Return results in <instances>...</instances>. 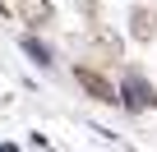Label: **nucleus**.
<instances>
[{
    "instance_id": "nucleus-3",
    "label": "nucleus",
    "mask_w": 157,
    "mask_h": 152,
    "mask_svg": "<svg viewBox=\"0 0 157 152\" xmlns=\"http://www.w3.org/2000/svg\"><path fill=\"white\" fill-rule=\"evenodd\" d=\"M19 19L28 28H46L51 23V5H46V0H19Z\"/></svg>"
},
{
    "instance_id": "nucleus-5",
    "label": "nucleus",
    "mask_w": 157,
    "mask_h": 152,
    "mask_svg": "<svg viewBox=\"0 0 157 152\" xmlns=\"http://www.w3.org/2000/svg\"><path fill=\"white\" fill-rule=\"evenodd\" d=\"M23 46H28V55H33V60H37V65H51V55H46V46H37V42H33V37H28V42H23Z\"/></svg>"
},
{
    "instance_id": "nucleus-1",
    "label": "nucleus",
    "mask_w": 157,
    "mask_h": 152,
    "mask_svg": "<svg viewBox=\"0 0 157 152\" xmlns=\"http://www.w3.org/2000/svg\"><path fill=\"white\" fill-rule=\"evenodd\" d=\"M74 79H78V88H83L93 102H120V92H116V83H106L97 69H74Z\"/></svg>"
},
{
    "instance_id": "nucleus-2",
    "label": "nucleus",
    "mask_w": 157,
    "mask_h": 152,
    "mask_svg": "<svg viewBox=\"0 0 157 152\" xmlns=\"http://www.w3.org/2000/svg\"><path fill=\"white\" fill-rule=\"evenodd\" d=\"M120 102H125L129 111H148V106H152L157 97H152V92L143 88V79H139V74H129V83H125V92H120Z\"/></svg>"
},
{
    "instance_id": "nucleus-4",
    "label": "nucleus",
    "mask_w": 157,
    "mask_h": 152,
    "mask_svg": "<svg viewBox=\"0 0 157 152\" xmlns=\"http://www.w3.org/2000/svg\"><path fill=\"white\" fill-rule=\"evenodd\" d=\"M129 32H134V42H152L157 37V14L152 9H134L129 14Z\"/></svg>"
}]
</instances>
